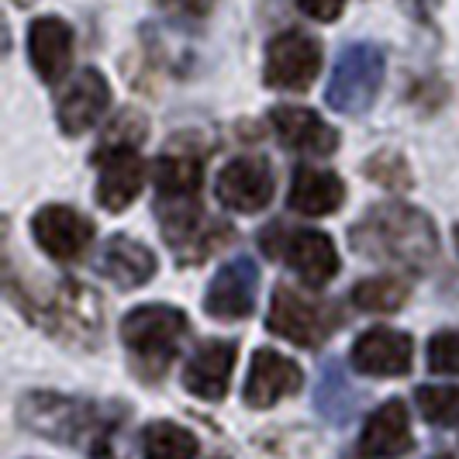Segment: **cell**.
<instances>
[{"label": "cell", "mask_w": 459, "mask_h": 459, "mask_svg": "<svg viewBox=\"0 0 459 459\" xmlns=\"http://www.w3.org/2000/svg\"><path fill=\"white\" fill-rule=\"evenodd\" d=\"M273 121L280 142L300 152V156H332L339 149V132L332 125H325L322 115H315L311 108H294V104H280L273 108Z\"/></svg>", "instance_id": "14"}, {"label": "cell", "mask_w": 459, "mask_h": 459, "mask_svg": "<svg viewBox=\"0 0 459 459\" xmlns=\"http://www.w3.org/2000/svg\"><path fill=\"white\" fill-rule=\"evenodd\" d=\"M48 332H59L66 339H97L100 335V325H104V315H100V298L93 294L87 283H63L56 290V298L48 300Z\"/></svg>", "instance_id": "12"}, {"label": "cell", "mask_w": 459, "mask_h": 459, "mask_svg": "<svg viewBox=\"0 0 459 459\" xmlns=\"http://www.w3.org/2000/svg\"><path fill=\"white\" fill-rule=\"evenodd\" d=\"M142 456L145 459H194L197 438L184 425L173 421H152L142 436Z\"/></svg>", "instance_id": "25"}, {"label": "cell", "mask_w": 459, "mask_h": 459, "mask_svg": "<svg viewBox=\"0 0 459 459\" xmlns=\"http://www.w3.org/2000/svg\"><path fill=\"white\" fill-rule=\"evenodd\" d=\"M186 335V315L169 304H142L125 315L121 339L135 352L145 377H160L177 356V349Z\"/></svg>", "instance_id": "3"}, {"label": "cell", "mask_w": 459, "mask_h": 459, "mask_svg": "<svg viewBox=\"0 0 459 459\" xmlns=\"http://www.w3.org/2000/svg\"><path fill=\"white\" fill-rule=\"evenodd\" d=\"M204 177V166L197 156L184 152H162L152 169V180L162 201H177V197H197V186Z\"/></svg>", "instance_id": "24"}, {"label": "cell", "mask_w": 459, "mask_h": 459, "mask_svg": "<svg viewBox=\"0 0 459 459\" xmlns=\"http://www.w3.org/2000/svg\"><path fill=\"white\" fill-rule=\"evenodd\" d=\"M28 52L31 66L46 83H59L73 63V31L59 18H39L28 28Z\"/></svg>", "instance_id": "20"}, {"label": "cell", "mask_w": 459, "mask_h": 459, "mask_svg": "<svg viewBox=\"0 0 459 459\" xmlns=\"http://www.w3.org/2000/svg\"><path fill=\"white\" fill-rule=\"evenodd\" d=\"M414 446L411 418L404 401H387L367 418L363 436H359V453L367 459H397Z\"/></svg>", "instance_id": "18"}, {"label": "cell", "mask_w": 459, "mask_h": 459, "mask_svg": "<svg viewBox=\"0 0 459 459\" xmlns=\"http://www.w3.org/2000/svg\"><path fill=\"white\" fill-rule=\"evenodd\" d=\"M166 11L173 14H186V18H201L214 7V0H160Z\"/></svg>", "instance_id": "31"}, {"label": "cell", "mask_w": 459, "mask_h": 459, "mask_svg": "<svg viewBox=\"0 0 459 459\" xmlns=\"http://www.w3.org/2000/svg\"><path fill=\"white\" fill-rule=\"evenodd\" d=\"M235 342L211 339L204 342L184 369V387L201 401H221L229 394L231 369H235Z\"/></svg>", "instance_id": "19"}, {"label": "cell", "mask_w": 459, "mask_h": 459, "mask_svg": "<svg viewBox=\"0 0 459 459\" xmlns=\"http://www.w3.org/2000/svg\"><path fill=\"white\" fill-rule=\"evenodd\" d=\"M214 194L229 211L238 214L263 211L273 201V169L263 156H238L218 173Z\"/></svg>", "instance_id": "9"}, {"label": "cell", "mask_w": 459, "mask_h": 459, "mask_svg": "<svg viewBox=\"0 0 459 459\" xmlns=\"http://www.w3.org/2000/svg\"><path fill=\"white\" fill-rule=\"evenodd\" d=\"M418 411L432 425H456L459 421V387H418Z\"/></svg>", "instance_id": "27"}, {"label": "cell", "mask_w": 459, "mask_h": 459, "mask_svg": "<svg viewBox=\"0 0 459 459\" xmlns=\"http://www.w3.org/2000/svg\"><path fill=\"white\" fill-rule=\"evenodd\" d=\"M304 373L294 359L280 356L273 349H259L249 367V380H246V404L249 408H270L276 401L290 397L300 391Z\"/></svg>", "instance_id": "16"}, {"label": "cell", "mask_w": 459, "mask_h": 459, "mask_svg": "<svg viewBox=\"0 0 459 459\" xmlns=\"http://www.w3.org/2000/svg\"><path fill=\"white\" fill-rule=\"evenodd\" d=\"M345 201L342 180L332 169H318V166H298L294 169V184L287 194V204L298 214L318 218V214H332L339 211Z\"/></svg>", "instance_id": "21"}, {"label": "cell", "mask_w": 459, "mask_h": 459, "mask_svg": "<svg viewBox=\"0 0 459 459\" xmlns=\"http://www.w3.org/2000/svg\"><path fill=\"white\" fill-rule=\"evenodd\" d=\"M259 294V270L249 255H238L221 266V273L207 283L204 311L218 322H238L249 318Z\"/></svg>", "instance_id": "8"}, {"label": "cell", "mask_w": 459, "mask_h": 459, "mask_svg": "<svg viewBox=\"0 0 459 459\" xmlns=\"http://www.w3.org/2000/svg\"><path fill=\"white\" fill-rule=\"evenodd\" d=\"M436 459H449V456H436Z\"/></svg>", "instance_id": "32"}, {"label": "cell", "mask_w": 459, "mask_h": 459, "mask_svg": "<svg viewBox=\"0 0 459 459\" xmlns=\"http://www.w3.org/2000/svg\"><path fill=\"white\" fill-rule=\"evenodd\" d=\"M408 300V283L397 276H369L352 287V304L369 315H391Z\"/></svg>", "instance_id": "26"}, {"label": "cell", "mask_w": 459, "mask_h": 459, "mask_svg": "<svg viewBox=\"0 0 459 459\" xmlns=\"http://www.w3.org/2000/svg\"><path fill=\"white\" fill-rule=\"evenodd\" d=\"M266 325L280 339L304 345V349H315V345H322L335 332L339 315L328 304H322V300H311L298 294L294 287H276Z\"/></svg>", "instance_id": "6"}, {"label": "cell", "mask_w": 459, "mask_h": 459, "mask_svg": "<svg viewBox=\"0 0 459 459\" xmlns=\"http://www.w3.org/2000/svg\"><path fill=\"white\" fill-rule=\"evenodd\" d=\"M322 69V46L307 31H283L266 48V83L276 91H307Z\"/></svg>", "instance_id": "7"}, {"label": "cell", "mask_w": 459, "mask_h": 459, "mask_svg": "<svg viewBox=\"0 0 459 459\" xmlns=\"http://www.w3.org/2000/svg\"><path fill=\"white\" fill-rule=\"evenodd\" d=\"M456 242H459V229H456Z\"/></svg>", "instance_id": "33"}, {"label": "cell", "mask_w": 459, "mask_h": 459, "mask_svg": "<svg viewBox=\"0 0 459 459\" xmlns=\"http://www.w3.org/2000/svg\"><path fill=\"white\" fill-rule=\"evenodd\" d=\"M429 369L459 377V332H438L429 342Z\"/></svg>", "instance_id": "29"}, {"label": "cell", "mask_w": 459, "mask_h": 459, "mask_svg": "<svg viewBox=\"0 0 459 459\" xmlns=\"http://www.w3.org/2000/svg\"><path fill=\"white\" fill-rule=\"evenodd\" d=\"M276 255H283L307 287H325L339 276V253H335L332 238L318 229L290 231L283 238V246L276 249Z\"/></svg>", "instance_id": "15"}, {"label": "cell", "mask_w": 459, "mask_h": 459, "mask_svg": "<svg viewBox=\"0 0 459 459\" xmlns=\"http://www.w3.org/2000/svg\"><path fill=\"white\" fill-rule=\"evenodd\" d=\"M352 249L377 263H394L421 270L438 253L436 225L429 221L425 211L408 204H377L367 211V218L349 231Z\"/></svg>", "instance_id": "1"}, {"label": "cell", "mask_w": 459, "mask_h": 459, "mask_svg": "<svg viewBox=\"0 0 459 459\" xmlns=\"http://www.w3.org/2000/svg\"><path fill=\"white\" fill-rule=\"evenodd\" d=\"M367 173L377 180V184L391 186V190H404V186L411 184L408 162L401 160L397 152H377V156L367 162Z\"/></svg>", "instance_id": "28"}, {"label": "cell", "mask_w": 459, "mask_h": 459, "mask_svg": "<svg viewBox=\"0 0 459 459\" xmlns=\"http://www.w3.org/2000/svg\"><path fill=\"white\" fill-rule=\"evenodd\" d=\"M384 69H387L384 48L369 46V42L342 48V56L335 59V69H332L325 100H328L339 115L367 111L369 104H373V97H377V91H380Z\"/></svg>", "instance_id": "4"}, {"label": "cell", "mask_w": 459, "mask_h": 459, "mask_svg": "<svg viewBox=\"0 0 459 459\" xmlns=\"http://www.w3.org/2000/svg\"><path fill=\"white\" fill-rule=\"evenodd\" d=\"M97 204L108 211H125L138 197L145 166L135 145H104L97 156Z\"/></svg>", "instance_id": "11"}, {"label": "cell", "mask_w": 459, "mask_h": 459, "mask_svg": "<svg viewBox=\"0 0 459 459\" xmlns=\"http://www.w3.org/2000/svg\"><path fill=\"white\" fill-rule=\"evenodd\" d=\"M100 273L115 280L121 290L145 287L156 273V255L149 246H142L128 235H115L100 253Z\"/></svg>", "instance_id": "22"}, {"label": "cell", "mask_w": 459, "mask_h": 459, "mask_svg": "<svg viewBox=\"0 0 459 459\" xmlns=\"http://www.w3.org/2000/svg\"><path fill=\"white\" fill-rule=\"evenodd\" d=\"M315 401H318V411H322L325 421H332V425H349V421L356 418V411H359L363 394L349 384L342 363L332 359V363L322 367V380H318Z\"/></svg>", "instance_id": "23"}, {"label": "cell", "mask_w": 459, "mask_h": 459, "mask_svg": "<svg viewBox=\"0 0 459 459\" xmlns=\"http://www.w3.org/2000/svg\"><path fill=\"white\" fill-rule=\"evenodd\" d=\"M160 225L166 242L173 246V253L180 255V263H201L214 253L231 231L225 225H214L207 218L197 197H177V201H162L160 204Z\"/></svg>", "instance_id": "5"}, {"label": "cell", "mask_w": 459, "mask_h": 459, "mask_svg": "<svg viewBox=\"0 0 459 459\" xmlns=\"http://www.w3.org/2000/svg\"><path fill=\"white\" fill-rule=\"evenodd\" d=\"M414 342L394 328H369L352 342V367L367 377H404L411 369Z\"/></svg>", "instance_id": "13"}, {"label": "cell", "mask_w": 459, "mask_h": 459, "mask_svg": "<svg viewBox=\"0 0 459 459\" xmlns=\"http://www.w3.org/2000/svg\"><path fill=\"white\" fill-rule=\"evenodd\" d=\"M31 235H35V242H39L52 259L73 263V259H80V255L91 249L93 221L87 214L73 211V207L48 204L31 218Z\"/></svg>", "instance_id": "10"}, {"label": "cell", "mask_w": 459, "mask_h": 459, "mask_svg": "<svg viewBox=\"0 0 459 459\" xmlns=\"http://www.w3.org/2000/svg\"><path fill=\"white\" fill-rule=\"evenodd\" d=\"M18 418L35 436H46L63 446H83L108 432V418L93 404L63 394H28L18 404Z\"/></svg>", "instance_id": "2"}, {"label": "cell", "mask_w": 459, "mask_h": 459, "mask_svg": "<svg viewBox=\"0 0 459 459\" xmlns=\"http://www.w3.org/2000/svg\"><path fill=\"white\" fill-rule=\"evenodd\" d=\"M298 7L315 22H332V18L342 14L345 0H298Z\"/></svg>", "instance_id": "30"}, {"label": "cell", "mask_w": 459, "mask_h": 459, "mask_svg": "<svg viewBox=\"0 0 459 459\" xmlns=\"http://www.w3.org/2000/svg\"><path fill=\"white\" fill-rule=\"evenodd\" d=\"M111 108V87L108 80L97 73V69H83L69 91L63 93V104H59V128L66 135H83L87 128H93L104 111Z\"/></svg>", "instance_id": "17"}]
</instances>
